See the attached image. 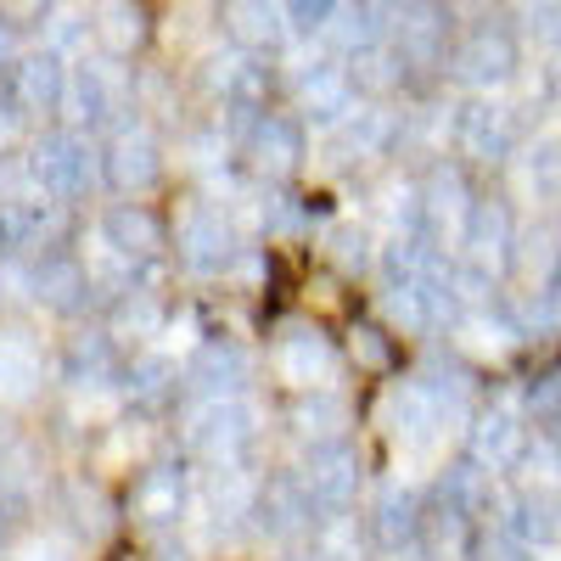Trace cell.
I'll use <instances>...</instances> for the list:
<instances>
[{"label":"cell","instance_id":"2e32d148","mask_svg":"<svg viewBox=\"0 0 561 561\" xmlns=\"http://www.w3.org/2000/svg\"><path fill=\"white\" fill-rule=\"evenodd\" d=\"M259 523H264V534H304V528L314 523V505H309L298 472H280V478L264 483V494H259Z\"/></svg>","mask_w":561,"mask_h":561},{"label":"cell","instance_id":"ac0fdd59","mask_svg":"<svg viewBox=\"0 0 561 561\" xmlns=\"http://www.w3.org/2000/svg\"><path fill=\"white\" fill-rule=\"evenodd\" d=\"M455 68H460V79H472V84H494V79H505L511 68H517V45H511L505 34H494V28H478L472 39L460 45Z\"/></svg>","mask_w":561,"mask_h":561},{"label":"cell","instance_id":"f1b7e54d","mask_svg":"<svg viewBox=\"0 0 561 561\" xmlns=\"http://www.w3.org/2000/svg\"><path fill=\"white\" fill-rule=\"evenodd\" d=\"M0 550H7V528H0Z\"/></svg>","mask_w":561,"mask_h":561},{"label":"cell","instance_id":"3957f363","mask_svg":"<svg viewBox=\"0 0 561 561\" xmlns=\"http://www.w3.org/2000/svg\"><path fill=\"white\" fill-rule=\"evenodd\" d=\"M28 293L57 314H79L90 304V293H96V280H90V270L79 259H68L62 248H39L34 270H28Z\"/></svg>","mask_w":561,"mask_h":561},{"label":"cell","instance_id":"484cf974","mask_svg":"<svg viewBox=\"0 0 561 561\" xmlns=\"http://www.w3.org/2000/svg\"><path fill=\"white\" fill-rule=\"evenodd\" d=\"M107 39L118 45V51H129V45L140 39V12H124V0H113L107 7Z\"/></svg>","mask_w":561,"mask_h":561},{"label":"cell","instance_id":"6da1fadb","mask_svg":"<svg viewBox=\"0 0 561 561\" xmlns=\"http://www.w3.org/2000/svg\"><path fill=\"white\" fill-rule=\"evenodd\" d=\"M28 174H34V185L51 203H79L90 185H96V152L84 147L79 135H45L39 147H34V158H28Z\"/></svg>","mask_w":561,"mask_h":561},{"label":"cell","instance_id":"277c9868","mask_svg":"<svg viewBox=\"0 0 561 561\" xmlns=\"http://www.w3.org/2000/svg\"><path fill=\"white\" fill-rule=\"evenodd\" d=\"M253 410L242 399H208L197 415H192V427H185V438H192V449L214 455V460H237L248 444H253Z\"/></svg>","mask_w":561,"mask_h":561},{"label":"cell","instance_id":"83f0119b","mask_svg":"<svg viewBox=\"0 0 561 561\" xmlns=\"http://www.w3.org/2000/svg\"><path fill=\"white\" fill-rule=\"evenodd\" d=\"M18 124H23V113H18V107L7 102V107H0V147H7V140L18 135Z\"/></svg>","mask_w":561,"mask_h":561},{"label":"cell","instance_id":"5bb4252c","mask_svg":"<svg viewBox=\"0 0 561 561\" xmlns=\"http://www.w3.org/2000/svg\"><path fill=\"white\" fill-rule=\"evenodd\" d=\"M421 528H427V517H421V500L410 489H382L377 494V505H370V539H377L382 550L415 545Z\"/></svg>","mask_w":561,"mask_h":561},{"label":"cell","instance_id":"7c38bea8","mask_svg":"<svg viewBox=\"0 0 561 561\" xmlns=\"http://www.w3.org/2000/svg\"><path fill=\"white\" fill-rule=\"evenodd\" d=\"M124 370V359H118V343H113V332H79V337H68V348H62V377L73 382V388H102V382H113Z\"/></svg>","mask_w":561,"mask_h":561},{"label":"cell","instance_id":"9a60e30c","mask_svg":"<svg viewBox=\"0 0 561 561\" xmlns=\"http://www.w3.org/2000/svg\"><path fill=\"white\" fill-rule=\"evenodd\" d=\"M62 90H68V79H62V68H57L51 57H28V62L12 68V107H18L23 118L57 113V107H62Z\"/></svg>","mask_w":561,"mask_h":561},{"label":"cell","instance_id":"5b68a950","mask_svg":"<svg viewBox=\"0 0 561 561\" xmlns=\"http://www.w3.org/2000/svg\"><path fill=\"white\" fill-rule=\"evenodd\" d=\"M174 242H180V259L192 264V270H225V264H230V248H237L225 214H214V208H203V203H192V208L180 214Z\"/></svg>","mask_w":561,"mask_h":561},{"label":"cell","instance_id":"8fae6325","mask_svg":"<svg viewBox=\"0 0 561 561\" xmlns=\"http://www.w3.org/2000/svg\"><path fill=\"white\" fill-rule=\"evenodd\" d=\"M466 248H472V264L489 275L517 248V225H511V214L500 203H472L466 208Z\"/></svg>","mask_w":561,"mask_h":561},{"label":"cell","instance_id":"d6986e66","mask_svg":"<svg viewBox=\"0 0 561 561\" xmlns=\"http://www.w3.org/2000/svg\"><path fill=\"white\" fill-rule=\"evenodd\" d=\"M124 388H129V404H135V410L158 415V410H169V404L180 399V370H174L169 359H135Z\"/></svg>","mask_w":561,"mask_h":561},{"label":"cell","instance_id":"ffe728a7","mask_svg":"<svg viewBox=\"0 0 561 561\" xmlns=\"http://www.w3.org/2000/svg\"><path fill=\"white\" fill-rule=\"evenodd\" d=\"M280 377L287 382H298V388H314V377L325 382L332 377V354H325V343L320 337H309V332H298V337H287L280 343Z\"/></svg>","mask_w":561,"mask_h":561},{"label":"cell","instance_id":"30bf717a","mask_svg":"<svg viewBox=\"0 0 561 561\" xmlns=\"http://www.w3.org/2000/svg\"><path fill=\"white\" fill-rule=\"evenodd\" d=\"M489 500H494V483L478 460H466V466H449L444 483H438V505H444V517L455 528H478L489 517Z\"/></svg>","mask_w":561,"mask_h":561},{"label":"cell","instance_id":"f546056e","mask_svg":"<svg viewBox=\"0 0 561 561\" xmlns=\"http://www.w3.org/2000/svg\"><path fill=\"white\" fill-rule=\"evenodd\" d=\"M314 561H320V556H314Z\"/></svg>","mask_w":561,"mask_h":561},{"label":"cell","instance_id":"8992f818","mask_svg":"<svg viewBox=\"0 0 561 561\" xmlns=\"http://www.w3.org/2000/svg\"><path fill=\"white\" fill-rule=\"evenodd\" d=\"M248 152H253V169L270 174V180H287L304 169L309 147H304V124L293 118H280V113H264L253 124V140H248Z\"/></svg>","mask_w":561,"mask_h":561},{"label":"cell","instance_id":"cb8c5ba5","mask_svg":"<svg viewBox=\"0 0 561 561\" xmlns=\"http://www.w3.org/2000/svg\"><path fill=\"white\" fill-rule=\"evenodd\" d=\"M298 96H304V107H309L314 118H337V113L348 107V79L332 73V68H314V73L298 79Z\"/></svg>","mask_w":561,"mask_h":561},{"label":"cell","instance_id":"7402d4cb","mask_svg":"<svg viewBox=\"0 0 561 561\" xmlns=\"http://www.w3.org/2000/svg\"><path fill=\"white\" fill-rule=\"evenodd\" d=\"M62 102H73L79 107V124H90V129H96V124H107L113 113H118V102H113V84L96 73V68H84L68 90H62Z\"/></svg>","mask_w":561,"mask_h":561},{"label":"cell","instance_id":"d4e9b609","mask_svg":"<svg viewBox=\"0 0 561 561\" xmlns=\"http://www.w3.org/2000/svg\"><path fill=\"white\" fill-rule=\"evenodd\" d=\"M354 359L370 365V370H388V365H393V343H388V332H377V325H359V332H354Z\"/></svg>","mask_w":561,"mask_h":561},{"label":"cell","instance_id":"4316f807","mask_svg":"<svg viewBox=\"0 0 561 561\" xmlns=\"http://www.w3.org/2000/svg\"><path fill=\"white\" fill-rule=\"evenodd\" d=\"M528 556H534V550H528V545H517V539H511L505 528L478 539V561H528Z\"/></svg>","mask_w":561,"mask_h":561},{"label":"cell","instance_id":"603a6c76","mask_svg":"<svg viewBox=\"0 0 561 561\" xmlns=\"http://www.w3.org/2000/svg\"><path fill=\"white\" fill-rule=\"evenodd\" d=\"M197 382L214 393V399H230L242 382H248V354L242 348H225V343H214L208 348V359L197 365Z\"/></svg>","mask_w":561,"mask_h":561},{"label":"cell","instance_id":"ba28073f","mask_svg":"<svg viewBox=\"0 0 561 561\" xmlns=\"http://www.w3.org/2000/svg\"><path fill=\"white\" fill-rule=\"evenodd\" d=\"M102 248H113L124 264H147L163 248V225L140 203H118V208L102 214Z\"/></svg>","mask_w":561,"mask_h":561},{"label":"cell","instance_id":"7a4b0ae2","mask_svg":"<svg viewBox=\"0 0 561 561\" xmlns=\"http://www.w3.org/2000/svg\"><path fill=\"white\" fill-rule=\"evenodd\" d=\"M298 483L314 505V517H343V511H354V500H359V455L343 438H325V444H314Z\"/></svg>","mask_w":561,"mask_h":561},{"label":"cell","instance_id":"44dd1931","mask_svg":"<svg viewBox=\"0 0 561 561\" xmlns=\"http://www.w3.org/2000/svg\"><path fill=\"white\" fill-rule=\"evenodd\" d=\"M505 534L517 545H528V550H550L556 545V494H528Z\"/></svg>","mask_w":561,"mask_h":561},{"label":"cell","instance_id":"e0dca14e","mask_svg":"<svg viewBox=\"0 0 561 561\" xmlns=\"http://www.w3.org/2000/svg\"><path fill=\"white\" fill-rule=\"evenodd\" d=\"M472 449H478L483 472H511V466L528 455V427L511 415H483L478 433H472Z\"/></svg>","mask_w":561,"mask_h":561},{"label":"cell","instance_id":"9c48e42d","mask_svg":"<svg viewBox=\"0 0 561 561\" xmlns=\"http://www.w3.org/2000/svg\"><path fill=\"white\" fill-rule=\"evenodd\" d=\"M455 147L460 158H472V163H505L511 147H517V135H511V118L500 107H466L455 118Z\"/></svg>","mask_w":561,"mask_h":561},{"label":"cell","instance_id":"52a82bcc","mask_svg":"<svg viewBox=\"0 0 561 561\" xmlns=\"http://www.w3.org/2000/svg\"><path fill=\"white\" fill-rule=\"evenodd\" d=\"M124 197H140V192H152V185L163 180V158H158V140L152 135H118L113 147H107V158L96 163Z\"/></svg>","mask_w":561,"mask_h":561},{"label":"cell","instance_id":"4fadbf2b","mask_svg":"<svg viewBox=\"0 0 561 561\" xmlns=\"http://www.w3.org/2000/svg\"><path fill=\"white\" fill-rule=\"evenodd\" d=\"M180 505H185V478H180V466H147L135 483V523H147V528H169L180 517Z\"/></svg>","mask_w":561,"mask_h":561}]
</instances>
